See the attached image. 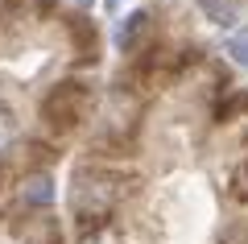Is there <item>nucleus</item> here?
Segmentation results:
<instances>
[{
  "label": "nucleus",
  "mask_w": 248,
  "mask_h": 244,
  "mask_svg": "<svg viewBox=\"0 0 248 244\" xmlns=\"http://www.w3.org/2000/svg\"><path fill=\"white\" fill-rule=\"evenodd\" d=\"M112 203H116V191L108 178L91 174V170H79L75 174V186H71V207L79 215L83 228H104V219L112 215Z\"/></svg>",
  "instance_id": "f257e3e1"
},
{
  "label": "nucleus",
  "mask_w": 248,
  "mask_h": 244,
  "mask_svg": "<svg viewBox=\"0 0 248 244\" xmlns=\"http://www.w3.org/2000/svg\"><path fill=\"white\" fill-rule=\"evenodd\" d=\"M83 108H87V87L83 83H62L46 99V120L58 124V129H71V124L83 120Z\"/></svg>",
  "instance_id": "f03ea898"
},
{
  "label": "nucleus",
  "mask_w": 248,
  "mask_h": 244,
  "mask_svg": "<svg viewBox=\"0 0 248 244\" xmlns=\"http://www.w3.org/2000/svg\"><path fill=\"white\" fill-rule=\"evenodd\" d=\"M149 29H153V13L149 9H133L128 17L116 25V50L120 54H133V50H141V42L149 37Z\"/></svg>",
  "instance_id": "7ed1b4c3"
},
{
  "label": "nucleus",
  "mask_w": 248,
  "mask_h": 244,
  "mask_svg": "<svg viewBox=\"0 0 248 244\" xmlns=\"http://www.w3.org/2000/svg\"><path fill=\"white\" fill-rule=\"evenodd\" d=\"M133 116H137V104L124 96V91H112V96H108V112H104V120H108V137L124 141V132L133 129Z\"/></svg>",
  "instance_id": "20e7f679"
},
{
  "label": "nucleus",
  "mask_w": 248,
  "mask_h": 244,
  "mask_svg": "<svg viewBox=\"0 0 248 244\" xmlns=\"http://www.w3.org/2000/svg\"><path fill=\"white\" fill-rule=\"evenodd\" d=\"M195 4L207 13V21L219 25V29H232V25H236V17H240V4H236V0H195Z\"/></svg>",
  "instance_id": "39448f33"
},
{
  "label": "nucleus",
  "mask_w": 248,
  "mask_h": 244,
  "mask_svg": "<svg viewBox=\"0 0 248 244\" xmlns=\"http://www.w3.org/2000/svg\"><path fill=\"white\" fill-rule=\"evenodd\" d=\"M21 199H25L29 207H50V203H54V182H50L46 174L29 178V182H25V191H21Z\"/></svg>",
  "instance_id": "423d86ee"
},
{
  "label": "nucleus",
  "mask_w": 248,
  "mask_h": 244,
  "mask_svg": "<svg viewBox=\"0 0 248 244\" xmlns=\"http://www.w3.org/2000/svg\"><path fill=\"white\" fill-rule=\"evenodd\" d=\"M223 54H228L236 66L248 70V29H240V33H228V37H223Z\"/></svg>",
  "instance_id": "0eeeda50"
},
{
  "label": "nucleus",
  "mask_w": 248,
  "mask_h": 244,
  "mask_svg": "<svg viewBox=\"0 0 248 244\" xmlns=\"http://www.w3.org/2000/svg\"><path fill=\"white\" fill-rule=\"evenodd\" d=\"M17 132L21 129H17V120H13V112H9V108H0V153L17 141Z\"/></svg>",
  "instance_id": "6e6552de"
},
{
  "label": "nucleus",
  "mask_w": 248,
  "mask_h": 244,
  "mask_svg": "<svg viewBox=\"0 0 248 244\" xmlns=\"http://www.w3.org/2000/svg\"><path fill=\"white\" fill-rule=\"evenodd\" d=\"M75 37H79V46H83V54H91V58H95V29L91 25H83V21H75Z\"/></svg>",
  "instance_id": "1a4fd4ad"
},
{
  "label": "nucleus",
  "mask_w": 248,
  "mask_h": 244,
  "mask_svg": "<svg viewBox=\"0 0 248 244\" xmlns=\"http://www.w3.org/2000/svg\"><path fill=\"white\" fill-rule=\"evenodd\" d=\"M232 186H236L240 199H248V157L240 162V170H236V178H232Z\"/></svg>",
  "instance_id": "9d476101"
},
{
  "label": "nucleus",
  "mask_w": 248,
  "mask_h": 244,
  "mask_svg": "<svg viewBox=\"0 0 248 244\" xmlns=\"http://www.w3.org/2000/svg\"><path fill=\"white\" fill-rule=\"evenodd\" d=\"M95 236H87L83 244H112V232H104V228H91Z\"/></svg>",
  "instance_id": "9b49d317"
},
{
  "label": "nucleus",
  "mask_w": 248,
  "mask_h": 244,
  "mask_svg": "<svg viewBox=\"0 0 248 244\" xmlns=\"http://www.w3.org/2000/svg\"><path fill=\"white\" fill-rule=\"evenodd\" d=\"M79 4H91V0H79Z\"/></svg>",
  "instance_id": "f8f14e48"
}]
</instances>
